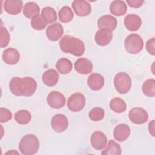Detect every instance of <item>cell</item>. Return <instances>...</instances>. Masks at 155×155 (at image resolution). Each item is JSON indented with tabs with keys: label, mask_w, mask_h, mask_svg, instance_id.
Instances as JSON below:
<instances>
[{
	"label": "cell",
	"mask_w": 155,
	"mask_h": 155,
	"mask_svg": "<svg viewBox=\"0 0 155 155\" xmlns=\"http://www.w3.org/2000/svg\"><path fill=\"white\" fill-rule=\"evenodd\" d=\"M37 88L36 81L31 77L21 78H13L9 82V88L12 93L15 96H31Z\"/></svg>",
	"instance_id": "1"
},
{
	"label": "cell",
	"mask_w": 155,
	"mask_h": 155,
	"mask_svg": "<svg viewBox=\"0 0 155 155\" xmlns=\"http://www.w3.org/2000/svg\"><path fill=\"white\" fill-rule=\"evenodd\" d=\"M59 46L63 52L75 56H81L85 51V45L82 41L70 35H65L61 39Z\"/></svg>",
	"instance_id": "2"
},
{
	"label": "cell",
	"mask_w": 155,
	"mask_h": 155,
	"mask_svg": "<svg viewBox=\"0 0 155 155\" xmlns=\"http://www.w3.org/2000/svg\"><path fill=\"white\" fill-rule=\"evenodd\" d=\"M39 148V141L38 137L32 134L25 135L20 140L19 150L24 155L36 154Z\"/></svg>",
	"instance_id": "3"
},
{
	"label": "cell",
	"mask_w": 155,
	"mask_h": 155,
	"mask_svg": "<svg viewBox=\"0 0 155 155\" xmlns=\"http://www.w3.org/2000/svg\"><path fill=\"white\" fill-rule=\"evenodd\" d=\"M124 47L128 53L131 54H137L143 49V41L140 36L136 33H132L125 38Z\"/></svg>",
	"instance_id": "4"
},
{
	"label": "cell",
	"mask_w": 155,
	"mask_h": 155,
	"mask_svg": "<svg viewBox=\"0 0 155 155\" xmlns=\"http://www.w3.org/2000/svg\"><path fill=\"white\" fill-rule=\"evenodd\" d=\"M114 86L119 93H127L131 87V79L126 73H118L114 78Z\"/></svg>",
	"instance_id": "5"
},
{
	"label": "cell",
	"mask_w": 155,
	"mask_h": 155,
	"mask_svg": "<svg viewBox=\"0 0 155 155\" xmlns=\"http://www.w3.org/2000/svg\"><path fill=\"white\" fill-rule=\"evenodd\" d=\"M85 105V97L81 93H75L71 94L67 101L68 108L73 112L81 111Z\"/></svg>",
	"instance_id": "6"
},
{
	"label": "cell",
	"mask_w": 155,
	"mask_h": 155,
	"mask_svg": "<svg viewBox=\"0 0 155 155\" xmlns=\"http://www.w3.org/2000/svg\"><path fill=\"white\" fill-rule=\"evenodd\" d=\"M128 117L133 123L139 125L144 124L148 120V114L143 108L136 107L130 110Z\"/></svg>",
	"instance_id": "7"
},
{
	"label": "cell",
	"mask_w": 155,
	"mask_h": 155,
	"mask_svg": "<svg viewBox=\"0 0 155 155\" xmlns=\"http://www.w3.org/2000/svg\"><path fill=\"white\" fill-rule=\"evenodd\" d=\"M47 101L51 108L58 109L65 105V97L61 93L57 91H52L47 96Z\"/></svg>",
	"instance_id": "8"
},
{
	"label": "cell",
	"mask_w": 155,
	"mask_h": 155,
	"mask_svg": "<svg viewBox=\"0 0 155 155\" xmlns=\"http://www.w3.org/2000/svg\"><path fill=\"white\" fill-rule=\"evenodd\" d=\"M51 126L54 131L57 133L63 132L68 128V119L62 114H57L51 118Z\"/></svg>",
	"instance_id": "9"
},
{
	"label": "cell",
	"mask_w": 155,
	"mask_h": 155,
	"mask_svg": "<svg viewBox=\"0 0 155 155\" xmlns=\"http://www.w3.org/2000/svg\"><path fill=\"white\" fill-rule=\"evenodd\" d=\"M113 38L112 31L108 28H100L96 33L94 40L96 43L100 46H105L110 44Z\"/></svg>",
	"instance_id": "10"
},
{
	"label": "cell",
	"mask_w": 155,
	"mask_h": 155,
	"mask_svg": "<svg viewBox=\"0 0 155 155\" xmlns=\"http://www.w3.org/2000/svg\"><path fill=\"white\" fill-rule=\"evenodd\" d=\"M107 143V137L104 133L96 131L92 133L90 137V143L94 149L101 150L106 147Z\"/></svg>",
	"instance_id": "11"
},
{
	"label": "cell",
	"mask_w": 155,
	"mask_h": 155,
	"mask_svg": "<svg viewBox=\"0 0 155 155\" xmlns=\"http://www.w3.org/2000/svg\"><path fill=\"white\" fill-rule=\"evenodd\" d=\"M72 7L75 13L79 16H88L91 12L90 3L84 0H75L73 1Z\"/></svg>",
	"instance_id": "12"
},
{
	"label": "cell",
	"mask_w": 155,
	"mask_h": 155,
	"mask_svg": "<svg viewBox=\"0 0 155 155\" xmlns=\"http://www.w3.org/2000/svg\"><path fill=\"white\" fill-rule=\"evenodd\" d=\"M64 33V29L60 23L56 22L49 25L46 30V36L51 41H56L59 39Z\"/></svg>",
	"instance_id": "13"
},
{
	"label": "cell",
	"mask_w": 155,
	"mask_h": 155,
	"mask_svg": "<svg viewBox=\"0 0 155 155\" xmlns=\"http://www.w3.org/2000/svg\"><path fill=\"white\" fill-rule=\"evenodd\" d=\"M2 58L3 61L8 65L16 64L20 59V54L19 51L12 47L8 48L4 50Z\"/></svg>",
	"instance_id": "14"
},
{
	"label": "cell",
	"mask_w": 155,
	"mask_h": 155,
	"mask_svg": "<svg viewBox=\"0 0 155 155\" xmlns=\"http://www.w3.org/2000/svg\"><path fill=\"white\" fill-rule=\"evenodd\" d=\"M130 128L127 124H120L116 125L113 130V137L119 142H124L129 137Z\"/></svg>",
	"instance_id": "15"
},
{
	"label": "cell",
	"mask_w": 155,
	"mask_h": 155,
	"mask_svg": "<svg viewBox=\"0 0 155 155\" xmlns=\"http://www.w3.org/2000/svg\"><path fill=\"white\" fill-rule=\"evenodd\" d=\"M124 25L129 31H137L142 25V19L137 15L129 14L124 18Z\"/></svg>",
	"instance_id": "16"
},
{
	"label": "cell",
	"mask_w": 155,
	"mask_h": 155,
	"mask_svg": "<svg viewBox=\"0 0 155 155\" xmlns=\"http://www.w3.org/2000/svg\"><path fill=\"white\" fill-rule=\"evenodd\" d=\"M75 70L82 74H87L93 70V64L91 62L84 58H79L74 62Z\"/></svg>",
	"instance_id": "17"
},
{
	"label": "cell",
	"mask_w": 155,
	"mask_h": 155,
	"mask_svg": "<svg viewBox=\"0 0 155 155\" xmlns=\"http://www.w3.org/2000/svg\"><path fill=\"white\" fill-rule=\"evenodd\" d=\"M22 5L21 0H6L4 4V8L8 14L15 15L21 12Z\"/></svg>",
	"instance_id": "18"
},
{
	"label": "cell",
	"mask_w": 155,
	"mask_h": 155,
	"mask_svg": "<svg viewBox=\"0 0 155 155\" xmlns=\"http://www.w3.org/2000/svg\"><path fill=\"white\" fill-rule=\"evenodd\" d=\"M117 19L111 15H107L100 17L97 21V25L99 28H106L111 31L114 30L117 26Z\"/></svg>",
	"instance_id": "19"
},
{
	"label": "cell",
	"mask_w": 155,
	"mask_h": 155,
	"mask_svg": "<svg viewBox=\"0 0 155 155\" xmlns=\"http://www.w3.org/2000/svg\"><path fill=\"white\" fill-rule=\"evenodd\" d=\"M88 85L92 90H101L104 85V78L99 73H92L88 78Z\"/></svg>",
	"instance_id": "20"
},
{
	"label": "cell",
	"mask_w": 155,
	"mask_h": 155,
	"mask_svg": "<svg viewBox=\"0 0 155 155\" xmlns=\"http://www.w3.org/2000/svg\"><path fill=\"white\" fill-rule=\"evenodd\" d=\"M42 80L44 84L47 86H54L58 82L59 74L54 69L47 70L43 73Z\"/></svg>",
	"instance_id": "21"
},
{
	"label": "cell",
	"mask_w": 155,
	"mask_h": 155,
	"mask_svg": "<svg viewBox=\"0 0 155 155\" xmlns=\"http://www.w3.org/2000/svg\"><path fill=\"white\" fill-rule=\"evenodd\" d=\"M127 5L123 1H113L110 5V11L111 13L117 16L124 15L127 12Z\"/></svg>",
	"instance_id": "22"
},
{
	"label": "cell",
	"mask_w": 155,
	"mask_h": 155,
	"mask_svg": "<svg viewBox=\"0 0 155 155\" xmlns=\"http://www.w3.org/2000/svg\"><path fill=\"white\" fill-rule=\"evenodd\" d=\"M40 8L34 2H27L23 8V14L27 18H32L39 14Z\"/></svg>",
	"instance_id": "23"
},
{
	"label": "cell",
	"mask_w": 155,
	"mask_h": 155,
	"mask_svg": "<svg viewBox=\"0 0 155 155\" xmlns=\"http://www.w3.org/2000/svg\"><path fill=\"white\" fill-rule=\"evenodd\" d=\"M56 68L59 73L62 74H66L69 73L73 68V65L71 62L65 58L59 59L56 64Z\"/></svg>",
	"instance_id": "24"
},
{
	"label": "cell",
	"mask_w": 155,
	"mask_h": 155,
	"mask_svg": "<svg viewBox=\"0 0 155 155\" xmlns=\"http://www.w3.org/2000/svg\"><path fill=\"white\" fill-rule=\"evenodd\" d=\"M122 153V149L119 143L113 140H110L106 148L101 152L104 155H120Z\"/></svg>",
	"instance_id": "25"
},
{
	"label": "cell",
	"mask_w": 155,
	"mask_h": 155,
	"mask_svg": "<svg viewBox=\"0 0 155 155\" xmlns=\"http://www.w3.org/2000/svg\"><path fill=\"white\" fill-rule=\"evenodd\" d=\"M110 107L112 111L117 113L124 112L127 109V105L125 101L119 97H115L111 100Z\"/></svg>",
	"instance_id": "26"
},
{
	"label": "cell",
	"mask_w": 155,
	"mask_h": 155,
	"mask_svg": "<svg viewBox=\"0 0 155 155\" xmlns=\"http://www.w3.org/2000/svg\"><path fill=\"white\" fill-rule=\"evenodd\" d=\"M41 16L47 24L52 23L57 19L56 12L54 9L51 7H44L42 10Z\"/></svg>",
	"instance_id": "27"
},
{
	"label": "cell",
	"mask_w": 155,
	"mask_h": 155,
	"mask_svg": "<svg viewBox=\"0 0 155 155\" xmlns=\"http://www.w3.org/2000/svg\"><path fill=\"white\" fill-rule=\"evenodd\" d=\"M15 119L18 124L25 125L29 123L31 120V115L28 111L26 110H21L15 113Z\"/></svg>",
	"instance_id": "28"
},
{
	"label": "cell",
	"mask_w": 155,
	"mask_h": 155,
	"mask_svg": "<svg viewBox=\"0 0 155 155\" xmlns=\"http://www.w3.org/2000/svg\"><path fill=\"white\" fill-rule=\"evenodd\" d=\"M143 94L148 97H154L155 96V80L150 79L146 80L142 87Z\"/></svg>",
	"instance_id": "29"
},
{
	"label": "cell",
	"mask_w": 155,
	"mask_h": 155,
	"mask_svg": "<svg viewBox=\"0 0 155 155\" xmlns=\"http://www.w3.org/2000/svg\"><path fill=\"white\" fill-rule=\"evenodd\" d=\"M73 18V13L72 10L68 6H64L61 8L59 12V21L64 23L70 22Z\"/></svg>",
	"instance_id": "30"
},
{
	"label": "cell",
	"mask_w": 155,
	"mask_h": 155,
	"mask_svg": "<svg viewBox=\"0 0 155 155\" xmlns=\"http://www.w3.org/2000/svg\"><path fill=\"white\" fill-rule=\"evenodd\" d=\"M30 23L32 28L36 30H44L47 24V23L42 17L41 15L39 14L32 18Z\"/></svg>",
	"instance_id": "31"
},
{
	"label": "cell",
	"mask_w": 155,
	"mask_h": 155,
	"mask_svg": "<svg viewBox=\"0 0 155 155\" xmlns=\"http://www.w3.org/2000/svg\"><path fill=\"white\" fill-rule=\"evenodd\" d=\"M105 116L104 109L100 107H95L92 108L88 114L90 119L94 122H97L102 120Z\"/></svg>",
	"instance_id": "32"
},
{
	"label": "cell",
	"mask_w": 155,
	"mask_h": 155,
	"mask_svg": "<svg viewBox=\"0 0 155 155\" xmlns=\"http://www.w3.org/2000/svg\"><path fill=\"white\" fill-rule=\"evenodd\" d=\"M0 33V47L1 48H4L8 45L10 39V36L7 30L2 26L1 27Z\"/></svg>",
	"instance_id": "33"
},
{
	"label": "cell",
	"mask_w": 155,
	"mask_h": 155,
	"mask_svg": "<svg viewBox=\"0 0 155 155\" xmlns=\"http://www.w3.org/2000/svg\"><path fill=\"white\" fill-rule=\"evenodd\" d=\"M12 117V114L9 110L4 108H0V122L1 123L8 122Z\"/></svg>",
	"instance_id": "34"
},
{
	"label": "cell",
	"mask_w": 155,
	"mask_h": 155,
	"mask_svg": "<svg viewBox=\"0 0 155 155\" xmlns=\"http://www.w3.org/2000/svg\"><path fill=\"white\" fill-rule=\"evenodd\" d=\"M154 44H155V38H152L151 39H149L146 43V50L152 56L155 55Z\"/></svg>",
	"instance_id": "35"
},
{
	"label": "cell",
	"mask_w": 155,
	"mask_h": 155,
	"mask_svg": "<svg viewBox=\"0 0 155 155\" xmlns=\"http://www.w3.org/2000/svg\"><path fill=\"white\" fill-rule=\"evenodd\" d=\"M127 2L130 7L133 8L140 7L144 3V1L142 0H127Z\"/></svg>",
	"instance_id": "36"
},
{
	"label": "cell",
	"mask_w": 155,
	"mask_h": 155,
	"mask_svg": "<svg viewBox=\"0 0 155 155\" xmlns=\"http://www.w3.org/2000/svg\"><path fill=\"white\" fill-rule=\"evenodd\" d=\"M148 131L152 136L154 137V120H153L148 125Z\"/></svg>",
	"instance_id": "37"
},
{
	"label": "cell",
	"mask_w": 155,
	"mask_h": 155,
	"mask_svg": "<svg viewBox=\"0 0 155 155\" xmlns=\"http://www.w3.org/2000/svg\"><path fill=\"white\" fill-rule=\"evenodd\" d=\"M6 154H19V153L17 152V151H14V150H11L10 151H8L5 153Z\"/></svg>",
	"instance_id": "38"
}]
</instances>
